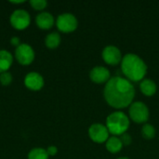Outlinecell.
Listing matches in <instances>:
<instances>
[{"instance_id": "obj_18", "label": "cell", "mask_w": 159, "mask_h": 159, "mask_svg": "<svg viewBox=\"0 0 159 159\" xmlns=\"http://www.w3.org/2000/svg\"><path fill=\"white\" fill-rule=\"evenodd\" d=\"M142 134H143V137H144L147 140L153 139L156 136V129L151 124H145L142 128Z\"/></svg>"}, {"instance_id": "obj_3", "label": "cell", "mask_w": 159, "mask_h": 159, "mask_svg": "<svg viewBox=\"0 0 159 159\" xmlns=\"http://www.w3.org/2000/svg\"><path fill=\"white\" fill-rule=\"evenodd\" d=\"M129 127V116L120 111L110 114L106 118V128L113 136H121L126 133Z\"/></svg>"}, {"instance_id": "obj_11", "label": "cell", "mask_w": 159, "mask_h": 159, "mask_svg": "<svg viewBox=\"0 0 159 159\" xmlns=\"http://www.w3.org/2000/svg\"><path fill=\"white\" fill-rule=\"evenodd\" d=\"M89 77L95 83H105L110 79V71L103 66H95L90 71Z\"/></svg>"}, {"instance_id": "obj_1", "label": "cell", "mask_w": 159, "mask_h": 159, "mask_svg": "<svg viewBox=\"0 0 159 159\" xmlns=\"http://www.w3.org/2000/svg\"><path fill=\"white\" fill-rule=\"evenodd\" d=\"M103 95L110 106L117 109L125 108L132 103L135 88L129 79L122 76H114L106 82Z\"/></svg>"}, {"instance_id": "obj_14", "label": "cell", "mask_w": 159, "mask_h": 159, "mask_svg": "<svg viewBox=\"0 0 159 159\" xmlns=\"http://www.w3.org/2000/svg\"><path fill=\"white\" fill-rule=\"evenodd\" d=\"M140 89L142 90V92L146 95V96H153L156 92H157V84L155 83L154 80L152 79H148V78H144L141 81L140 84Z\"/></svg>"}, {"instance_id": "obj_22", "label": "cell", "mask_w": 159, "mask_h": 159, "mask_svg": "<svg viewBox=\"0 0 159 159\" xmlns=\"http://www.w3.org/2000/svg\"><path fill=\"white\" fill-rule=\"evenodd\" d=\"M57 152H58V149H57L56 146H49V147L47 149V153H48V157H49V156H51V157L55 156V155L57 154Z\"/></svg>"}, {"instance_id": "obj_10", "label": "cell", "mask_w": 159, "mask_h": 159, "mask_svg": "<svg viewBox=\"0 0 159 159\" xmlns=\"http://www.w3.org/2000/svg\"><path fill=\"white\" fill-rule=\"evenodd\" d=\"M24 84L25 87L31 90L37 91L40 90L44 86V78L41 75L35 72H32L27 74V75L24 78Z\"/></svg>"}, {"instance_id": "obj_24", "label": "cell", "mask_w": 159, "mask_h": 159, "mask_svg": "<svg viewBox=\"0 0 159 159\" xmlns=\"http://www.w3.org/2000/svg\"><path fill=\"white\" fill-rule=\"evenodd\" d=\"M25 1L24 0H21V1H10V3L12 4H21V3H24Z\"/></svg>"}, {"instance_id": "obj_7", "label": "cell", "mask_w": 159, "mask_h": 159, "mask_svg": "<svg viewBox=\"0 0 159 159\" xmlns=\"http://www.w3.org/2000/svg\"><path fill=\"white\" fill-rule=\"evenodd\" d=\"M16 60L22 65H29L34 59V52L28 44H20L15 50Z\"/></svg>"}, {"instance_id": "obj_16", "label": "cell", "mask_w": 159, "mask_h": 159, "mask_svg": "<svg viewBox=\"0 0 159 159\" xmlns=\"http://www.w3.org/2000/svg\"><path fill=\"white\" fill-rule=\"evenodd\" d=\"M45 43L48 48H56L57 47H59V45L61 43V36L56 32L51 33L47 35Z\"/></svg>"}, {"instance_id": "obj_8", "label": "cell", "mask_w": 159, "mask_h": 159, "mask_svg": "<svg viewBox=\"0 0 159 159\" xmlns=\"http://www.w3.org/2000/svg\"><path fill=\"white\" fill-rule=\"evenodd\" d=\"M89 135L90 139L97 143H106V141L109 139V131H108L106 126L100 124V123L92 124L89 127Z\"/></svg>"}, {"instance_id": "obj_9", "label": "cell", "mask_w": 159, "mask_h": 159, "mask_svg": "<svg viewBox=\"0 0 159 159\" xmlns=\"http://www.w3.org/2000/svg\"><path fill=\"white\" fill-rule=\"evenodd\" d=\"M102 59L104 60V61L108 64L111 65H115L117 64L119 62H121L122 61V54L120 49L113 45H109L107 47H105L102 50Z\"/></svg>"}, {"instance_id": "obj_13", "label": "cell", "mask_w": 159, "mask_h": 159, "mask_svg": "<svg viewBox=\"0 0 159 159\" xmlns=\"http://www.w3.org/2000/svg\"><path fill=\"white\" fill-rule=\"evenodd\" d=\"M13 62V56L7 50H0V74L7 72Z\"/></svg>"}, {"instance_id": "obj_15", "label": "cell", "mask_w": 159, "mask_h": 159, "mask_svg": "<svg viewBox=\"0 0 159 159\" xmlns=\"http://www.w3.org/2000/svg\"><path fill=\"white\" fill-rule=\"evenodd\" d=\"M123 147V143L121 142V139L117 136H112L109 137V139L106 141V149L113 154L118 153L121 151Z\"/></svg>"}, {"instance_id": "obj_6", "label": "cell", "mask_w": 159, "mask_h": 159, "mask_svg": "<svg viewBox=\"0 0 159 159\" xmlns=\"http://www.w3.org/2000/svg\"><path fill=\"white\" fill-rule=\"evenodd\" d=\"M30 15L26 10L17 9L10 16V23L16 30H24L30 24Z\"/></svg>"}, {"instance_id": "obj_17", "label": "cell", "mask_w": 159, "mask_h": 159, "mask_svg": "<svg viewBox=\"0 0 159 159\" xmlns=\"http://www.w3.org/2000/svg\"><path fill=\"white\" fill-rule=\"evenodd\" d=\"M28 159H48V155L43 148H34L29 152Z\"/></svg>"}, {"instance_id": "obj_20", "label": "cell", "mask_w": 159, "mask_h": 159, "mask_svg": "<svg viewBox=\"0 0 159 159\" xmlns=\"http://www.w3.org/2000/svg\"><path fill=\"white\" fill-rule=\"evenodd\" d=\"M12 81V75L8 72H5L0 74V82L4 86H7L11 83Z\"/></svg>"}, {"instance_id": "obj_2", "label": "cell", "mask_w": 159, "mask_h": 159, "mask_svg": "<svg viewBox=\"0 0 159 159\" xmlns=\"http://www.w3.org/2000/svg\"><path fill=\"white\" fill-rule=\"evenodd\" d=\"M121 70L129 81H142L147 73V65L136 54L128 53L121 61Z\"/></svg>"}, {"instance_id": "obj_5", "label": "cell", "mask_w": 159, "mask_h": 159, "mask_svg": "<svg viewBox=\"0 0 159 159\" xmlns=\"http://www.w3.org/2000/svg\"><path fill=\"white\" fill-rule=\"evenodd\" d=\"M77 20L75 15L71 13L61 14L56 20V25L58 29L62 33H71L77 28Z\"/></svg>"}, {"instance_id": "obj_4", "label": "cell", "mask_w": 159, "mask_h": 159, "mask_svg": "<svg viewBox=\"0 0 159 159\" xmlns=\"http://www.w3.org/2000/svg\"><path fill=\"white\" fill-rule=\"evenodd\" d=\"M129 116L136 123H144L149 118V109L143 102H134L129 107Z\"/></svg>"}, {"instance_id": "obj_23", "label": "cell", "mask_w": 159, "mask_h": 159, "mask_svg": "<svg viewBox=\"0 0 159 159\" xmlns=\"http://www.w3.org/2000/svg\"><path fill=\"white\" fill-rule=\"evenodd\" d=\"M10 43H11L12 46H15V47H19L20 45V38L19 37H16V36H14V37L11 38Z\"/></svg>"}, {"instance_id": "obj_21", "label": "cell", "mask_w": 159, "mask_h": 159, "mask_svg": "<svg viewBox=\"0 0 159 159\" xmlns=\"http://www.w3.org/2000/svg\"><path fill=\"white\" fill-rule=\"evenodd\" d=\"M120 139H121V142H122L123 145H129V144H130V143H131V142H132V138H131V136H130L129 134H128L127 132H126V133H124V134H122Z\"/></svg>"}, {"instance_id": "obj_12", "label": "cell", "mask_w": 159, "mask_h": 159, "mask_svg": "<svg viewBox=\"0 0 159 159\" xmlns=\"http://www.w3.org/2000/svg\"><path fill=\"white\" fill-rule=\"evenodd\" d=\"M37 26L42 30H48L54 24V18L48 12H42L37 15L35 19Z\"/></svg>"}, {"instance_id": "obj_25", "label": "cell", "mask_w": 159, "mask_h": 159, "mask_svg": "<svg viewBox=\"0 0 159 159\" xmlns=\"http://www.w3.org/2000/svg\"><path fill=\"white\" fill-rule=\"evenodd\" d=\"M117 159H129V158H128V157H119V158H117Z\"/></svg>"}, {"instance_id": "obj_19", "label": "cell", "mask_w": 159, "mask_h": 159, "mask_svg": "<svg viewBox=\"0 0 159 159\" xmlns=\"http://www.w3.org/2000/svg\"><path fill=\"white\" fill-rule=\"evenodd\" d=\"M30 5L36 10H42L47 7L48 3L46 0H31Z\"/></svg>"}]
</instances>
